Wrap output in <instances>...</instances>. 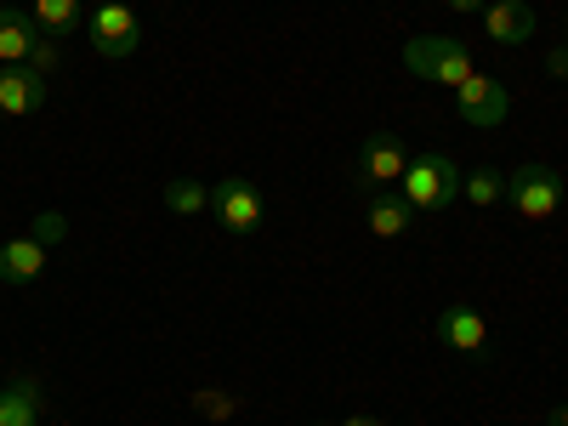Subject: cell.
<instances>
[{"mask_svg": "<svg viewBox=\"0 0 568 426\" xmlns=\"http://www.w3.org/2000/svg\"><path fill=\"white\" fill-rule=\"evenodd\" d=\"M546 426H568V404H557V409H551V420H546Z\"/></svg>", "mask_w": 568, "mask_h": 426, "instance_id": "cell-23", "label": "cell"}, {"mask_svg": "<svg viewBox=\"0 0 568 426\" xmlns=\"http://www.w3.org/2000/svg\"><path fill=\"white\" fill-rule=\"evenodd\" d=\"M546 69H551L557 80H568V45H551V52H546Z\"/></svg>", "mask_w": 568, "mask_h": 426, "instance_id": "cell-20", "label": "cell"}, {"mask_svg": "<svg viewBox=\"0 0 568 426\" xmlns=\"http://www.w3.org/2000/svg\"><path fill=\"white\" fill-rule=\"evenodd\" d=\"M165 205H171L176 216H200V211H211V187L194 182V176H171V182H165Z\"/></svg>", "mask_w": 568, "mask_h": 426, "instance_id": "cell-16", "label": "cell"}, {"mask_svg": "<svg viewBox=\"0 0 568 426\" xmlns=\"http://www.w3.org/2000/svg\"><path fill=\"white\" fill-rule=\"evenodd\" d=\"M484 34L495 45H524L535 34V7L529 0H489L484 7Z\"/></svg>", "mask_w": 568, "mask_h": 426, "instance_id": "cell-10", "label": "cell"}, {"mask_svg": "<svg viewBox=\"0 0 568 426\" xmlns=\"http://www.w3.org/2000/svg\"><path fill=\"white\" fill-rule=\"evenodd\" d=\"M0 7H12V0H0Z\"/></svg>", "mask_w": 568, "mask_h": 426, "instance_id": "cell-24", "label": "cell"}, {"mask_svg": "<svg viewBox=\"0 0 568 426\" xmlns=\"http://www.w3.org/2000/svg\"><path fill=\"white\" fill-rule=\"evenodd\" d=\"M404 165H409V149H404L398 131H369V136H364V149H358V182H364V187H375V194H382L387 182L404 176Z\"/></svg>", "mask_w": 568, "mask_h": 426, "instance_id": "cell-6", "label": "cell"}, {"mask_svg": "<svg viewBox=\"0 0 568 426\" xmlns=\"http://www.w3.org/2000/svg\"><path fill=\"white\" fill-rule=\"evenodd\" d=\"M45 415V398H40V382L18 375V382L0 387V426H40Z\"/></svg>", "mask_w": 568, "mask_h": 426, "instance_id": "cell-12", "label": "cell"}, {"mask_svg": "<svg viewBox=\"0 0 568 426\" xmlns=\"http://www.w3.org/2000/svg\"><path fill=\"white\" fill-rule=\"evenodd\" d=\"M460 200H466V205H478V211L506 205V171H495V165L466 171V182H460Z\"/></svg>", "mask_w": 568, "mask_h": 426, "instance_id": "cell-15", "label": "cell"}, {"mask_svg": "<svg viewBox=\"0 0 568 426\" xmlns=\"http://www.w3.org/2000/svg\"><path fill=\"white\" fill-rule=\"evenodd\" d=\"M29 69H40L45 80H52V74L63 69V40H58V34H40L34 52H29Z\"/></svg>", "mask_w": 568, "mask_h": 426, "instance_id": "cell-19", "label": "cell"}, {"mask_svg": "<svg viewBox=\"0 0 568 426\" xmlns=\"http://www.w3.org/2000/svg\"><path fill=\"white\" fill-rule=\"evenodd\" d=\"M404 63H409V74H420V80H438V85H466L471 74V52H466V40H455V34H415L409 45H404Z\"/></svg>", "mask_w": 568, "mask_h": 426, "instance_id": "cell-2", "label": "cell"}, {"mask_svg": "<svg viewBox=\"0 0 568 426\" xmlns=\"http://www.w3.org/2000/svg\"><path fill=\"white\" fill-rule=\"evenodd\" d=\"M0 120H7V114H0Z\"/></svg>", "mask_w": 568, "mask_h": 426, "instance_id": "cell-25", "label": "cell"}, {"mask_svg": "<svg viewBox=\"0 0 568 426\" xmlns=\"http://www.w3.org/2000/svg\"><path fill=\"white\" fill-rule=\"evenodd\" d=\"M98 7H103V0H98Z\"/></svg>", "mask_w": 568, "mask_h": 426, "instance_id": "cell-26", "label": "cell"}, {"mask_svg": "<svg viewBox=\"0 0 568 426\" xmlns=\"http://www.w3.org/2000/svg\"><path fill=\"white\" fill-rule=\"evenodd\" d=\"M433 336L449 347V353H466V358H489V324L478 307H444Z\"/></svg>", "mask_w": 568, "mask_h": 426, "instance_id": "cell-9", "label": "cell"}, {"mask_svg": "<svg viewBox=\"0 0 568 426\" xmlns=\"http://www.w3.org/2000/svg\"><path fill=\"white\" fill-rule=\"evenodd\" d=\"M489 0H449V12H484Z\"/></svg>", "mask_w": 568, "mask_h": 426, "instance_id": "cell-21", "label": "cell"}, {"mask_svg": "<svg viewBox=\"0 0 568 426\" xmlns=\"http://www.w3.org/2000/svg\"><path fill=\"white\" fill-rule=\"evenodd\" d=\"M506 205L524 216V222H546V216H557V205H562V176L551 171V165H517V171H506Z\"/></svg>", "mask_w": 568, "mask_h": 426, "instance_id": "cell-4", "label": "cell"}, {"mask_svg": "<svg viewBox=\"0 0 568 426\" xmlns=\"http://www.w3.org/2000/svg\"><path fill=\"white\" fill-rule=\"evenodd\" d=\"M85 34H91V52L120 63V58H131V52H136V40H142V18H136V7H125V0H103V7L85 18Z\"/></svg>", "mask_w": 568, "mask_h": 426, "instance_id": "cell-5", "label": "cell"}, {"mask_svg": "<svg viewBox=\"0 0 568 426\" xmlns=\"http://www.w3.org/2000/svg\"><path fill=\"white\" fill-rule=\"evenodd\" d=\"M460 182H466V171L449 154H409L398 194L409 200V211H449L460 200Z\"/></svg>", "mask_w": 568, "mask_h": 426, "instance_id": "cell-1", "label": "cell"}, {"mask_svg": "<svg viewBox=\"0 0 568 426\" xmlns=\"http://www.w3.org/2000/svg\"><path fill=\"white\" fill-rule=\"evenodd\" d=\"M211 216L222 222V233H233V240H251V233L267 222V200H262V187L256 176H222L211 182Z\"/></svg>", "mask_w": 568, "mask_h": 426, "instance_id": "cell-3", "label": "cell"}, {"mask_svg": "<svg viewBox=\"0 0 568 426\" xmlns=\"http://www.w3.org/2000/svg\"><path fill=\"white\" fill-rule=\"evenodd\" d=\"M562 45H568V40H562Z\"/></svg>", "mask_w": 568, "mask_h": 426, "instance_id": "cell-27", "label": "cell"}, {"mask_svg": "<svg viewBox=\"0 0 568 426\" xmlns=\"http://www.w3.org/2000/svg\"><path fill=\"white\" fill-rule=\"evenodd\" d=\"M336 426H387V420H375V415H347V420H336Z\"/></svg>", "mask_w": 568, "mask_h": 426, "instance_id": "cell-22", "label": "cell"}, {"mask_svg": "<svg viewBox=\"0 0 568 426\" xmlns=\"http://www.w3.org/2000/svg\"><path fill=\"white\" fill-rule=\"evenodd\" d=\"M40 273H45V245H34L29 233L0 245V284H34Z\"/></svg>", "mask_w": 568, "mask_h": 426, "instance_id": "cell-13", "label": "cell"}, {"mask_svg": "<svg viewBox=\"0 0 568 426\" xmlns=\"http://www.w3.org/2000/svg\"><path fill=\"white\" fill-rule=\"evenodd\" d=\"M29 240H34V245H45V251L63 245V240H69V216H63V211H34V222H29Z\"/></svg>", "mask_w": 568, "mask_h": 426, "instance_id": "cell-18", "label": "cell"}, {"mask_svg": "<svg viewBox=\"0 0 568 426\" xmlns=\"http://www.w3.org/2000/svg\"><path fill=\"white\" fill-rule=\"evenodd\" d=\"M364 222H369V233H375V240H398V233H409L415 211H409V200H404V194H375Z\"/></svg>", "mask_w": 568, "mask_h": 426, "instance_id": "cell-14", "label": "cell"}, {"mask_svg": "<svg viewBox=\"0 0 568 426\" xmlns=\"http://www.w3.org/2000/svg\"><path fill=\"white\" fill-rule=\"evenodd\" d=\"M40 34H45V29L34 23V12L0 7V69H7V63H29V52H34Z\"/></svg>", "mask_w": 568, "mask_h": 426, "instance_id": "cell-11", "label": "cell"}, {"mask_svg": "<svg viewBox=\"0 0 568 426\" xmlns=\"http://www.w3.org/2000/svg\"><path fill=\"white\" fill-rule=\"evenodd\" d=\"M34 23L45 34H74L85 23V12H80V0H34Z\"/></svg>", "mask_w": 568, "mask_h": 426, "instance_id": "cell-17", "label": "cell"}, {"mask_svg": "<svg viewBox=\"0 0 568 426\" xmlns=\"http://www.w3.org/2000/svg\"><path fill=\"white\" fill-rule=\"evenodd\" d=\"M45 98H52V80L29 63H7L0 69V114L18 120V114H40Z\"/></svg>", "mask_w": 568, "mask_h": 426, "instance_id": "cell-8", "label": "cell"}, {"mask_svg": "<svg viewBox=\"0 0 568 426\" xmlns=\"http://www.w3.org/2000/svg\"><path fill=\"white\" fill-rule=\"evenodd\" d=\"M455 109H460V120L466 125H506V114H511V91L495 80V74H471L460 91H455Z\"/></svg>", "mask_w": 568, "mask_h": 426, "instance_id": "cell-7", "label": "cell"}]
</instances>
